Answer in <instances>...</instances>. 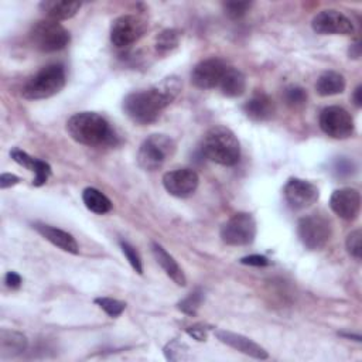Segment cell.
<instances>
[{"label":"cell","mask_w":362,"mask_h":362,"mask_svg":"<svg viewBox=\"0 0 362 362\" xmlns=\"http://www.w3.org/2000/svg\"><path fill=\"white\" fill-rule=\"evenodd\" d=\"M147 30V23L133 14L117 17L110 27V41L115 47H127L143 37Z\"/></svg>","instance_id":"cell-10"},{"label":"cell","mask_w":362,"mask_h":362,"mask_svg":"<svg viewBox=\"0 0 362 362\" xmlns=\"http://www.w3.org/2000/svg\"><path fill=\"white\" fill-rule=\"evenodd\" d=\"M332 233L331 222L328 218L320 214H311L303 216L297 223V235L301 243L310 250L322 249Z\"/></svg>","instance_id":"cell-7"},{"label":"cell","mask_w":362,"mask_h":362,"mask_svg":"<svg viewBox=\"0 0 362 362\" xmlns=\"http://www.w3.org/2000/svg\"><path fill=\"white\" fill-rule=\"evenodd\" d=\"M202 300H204V293L201 290H195L188 297H185L178 303V310H181L184 314L194 315L198 311L199 305L202 304Z\"/></svg>","instance_id":"cell-26"},{"label":"cell","mask_w":362,"mask_h":362,"mask_svg":"<svg viewBox=\"0 0 362 362\" xmlns=\"http://www.w3.org/2000/svg\"><path fill=\"white\" fill-rule=\"evenodd\" d=\"M256 221L247 212L235 214L221 228V239L229 246H246L255 240Z\"/></svg>","instance_id":"cell-8"},{"label":"cell","mask_w":362,"mask_h":362,"mask_svg":"<svg viewBox=\"0 0 362 362\" xmlns=\"http://www.w3.org/2000/svg\"><path fill=\"white\" fill-rule=\"evenodd\" d=\"M120 247H122V252L123 255L126 256V259L129 260L130 266L139 273L141 274L143 273V266H141V259H140V255L137 253V250L127 242H120Z\"/></svg>","instance_id":"cell-31"},{"label":"cell","mask_w":362,"mask_h":362,"mask_svg":"<svg viewBox=\"0 0 362 362\" xmlns=\"http://www.w3.org/2000/svg\"><path fill=\"white\" fill-rule=\"evenodd\" d=\"M223 8H225V13L228 14V17L238 20L247 13V10L250 8V3L249 1H228L223 4Z\"/></svg>","instance_id":"cell-32"},{"label":"cell","mask_w":362,"mask_h":362,"mask_svg":"<svg viewBox=\"0 0 362 362\" xmlns=\"http://www.w3.org/2000/svg\"><path fill=\"white\" fill-rule=\"evenodd\" d=\"M187 332L197 341H205L206 337H208V332H206V328L202 327V325H192V327H188L187 328Z\"/></svg>","instance_id":"cell-36"},{"label":"cell","mask_w":362,"mask_h":362,"mask_svg":"<svg viewBox=\"0 0 362 362\" xmlns=\"http://www.w3.org/2000/svg\"><path fill=\"white\" fill-rule=\"evenodd\" d=\"M361 240H362V232L361 229H355L346 236V242H345L348 253L354 256L356 260L361 259V252H362Z\"/></svg>","instance_id":"cell-30"},{"label":"cell","mask_w":362,"mask_h":362,"mask_svg":"<svg viewBox=\"0 0 362 362\" xmlns=\"http://www.w3.org/2000/svg\"><path fill=\"white\" fill-rule=\"evenodd\" d=\"M181 81L178 76H167L157 85L129 93L123 100L124 113L139 124L154 122L180 93Z\"/></svg>","instance_id":"cell-1"},{"label":"cell","mask_w":362,"mask_h":362,"mask_svg":"<svg viewBox=\"0 0 362 362\" xmlns=\"http://www.w3.org/2000/svg\"><path fill=\"white\" fill-rule=\"evenodd\" d=\"M349 55H351L352 58H358V57L361 55V45H359V42H355V44L351 45V48H349Z\"/></svg>","instance_id":"cell-40"},{"label":"cell","mask_w":362,"mask_h":362,"mask_svg":"<svg viewBox=\"0 0 362 362\" xmlns=\"http://www.w3.org/2000/svg\"><path fill=\"white\" fill-rule=\"evenodd\" d=\"M361 93H362V86L359 85V86H356L355 92H354V102H355L356 107L362 106V96H361Z\"/></svg>","instance_id":"cell-39"},{"label":"cell","mask_w":362,"mask_h":362,"mask_svg":"<svg viewBox=\"0 0 362 362\" xmlns=\"http://www.w3.org/2000/svg\"><path fill=\"white\" fill-rule=\"evenodd\" d=\"M329 206L339 218L352 221L361 209V194L358 189L349 187L335 189L329 198Z\"/></svg>","instance_id":"cell-15"},{"label":"cell","mask_w":362,"mask_h":362,"mask_svg":"<svg viewBox=\"0 0 362 362\" xmlns=\"http://www.w3.org/2000/svg\"><path fill=\"white\" fill-rule=\"evenodd\" d=\"M65 68L61 64H49L33 75L23 86L21 95L28 100L47 99L57 95L65 85Z\"/></svg>","instance_id":"cell-4"},{"label":"cell","mask_w":362,"mask_h":362,"mask_svg":"<svg viewBox=\"0 0 362 362\" xmlns=\"http://www.w3.org/2000/svg\"><path fill=\"white\" fill-rule=\"evenodd\" d=\"M33 173L35 174V178L33 181L34 185L40 187L42 184H45V181L48 180V177L51 175V167L48 163L42 161V160H35V164H34V168H33Z\"/></svg>","instance_id":"cell-33"},{"label":"cell","mask_w":362,"mask_h":362,"mask_svg":"<svg viewBox=\"0 0 362 362\" xmlns=\"http://www.w3.org/2000/svg\"><path fill=\"white\" fill-rule=\"evenodd\" d=\"M321 130L332 139H348L355 132L351 113L341 106H328L320 113Z\"/></svg>","instance_id":"cell-9"},{"label":"cell","mask_w":362,"mask_h":362,"mask_svg":"<svg viewBox=\"0 0 362 362\" xmlns=\"http://www.w3.org/2000/svg\"><path fill=\"white\" fill-rule=\"evenodd\" d=\"M202 154L221 165H235L240 157V146L235 133L225 126L208 129L201 143Z\"/></svg>","instance_id":"cell-3"},{"label":"cell","mask_w":362,"mask_h":362,"mask_svg":"<svg viewBox=\"0 0 362 362\" xmlns=\"http://www.w3.org/2000/svg\"><path fill=\"white\" fill-rule=\"evenodd\" d=\"M28 37L34 48L42 52L59 51L65 48L71 40L68 30L61 23L49 18L34 23Z\"/></svg>","instance_id":"cell-5"},{"label":"cell","mask_w":362,"mask_h":362,"mask_svg":"<svg viewBox=\"0 0 362 362\" xmlns=\"http://www.w3.org/2000/svg\"><path fill=\"white\" fill-rule=\"evenodd\" d=\"M41 10L49 20L61 21L74 17L81 8L79 1H42Z\"/></svg>","instance_id":"cell-22"},{"label":"cell","mask_w":362,"mask_h":362,"mask_svg":"<svg viewBox=\"0 0 362 362\" xmlns=\"http://www.w3.org/2000/svg\"><path fill=\"white\" fill-rule=\"evenodd\" d=\"M215 335L221 342L232 346L233 349H236L245 355H249L256 359H267L269 358V354L264 348H262L259 344H256L255 341H252L250 338H247L245 335L230 332L226 329H216Z\"/></svg>","instance_id":"cell-16"},{"label":"cell","mask_w":362,"mask_h":362,"mask_svg":"<svg viewBox=\"0 0 362 362\" xmlns=\"http://www.w3.org/2000/svg\"><path fill=\"white\" fill-rule=\"evenodd\" d=\"M95 303L110 317H119L126 308V304L123 301H119V300L110 298V297L95 298Z\"/></svg>","instance_id":"cell-28"},{"label":"cell","mask_w":362,"mask_h":362,"mask_svg":"<svg viewBox=\"0 0 362 362\" xmlns=\"http://www.w3.org/2000/svg\"><path fill=\"white\" fill-rule=\"evenodd\" d=\"M240 263L243 264H249V266H267L269 264V259L262 256V255H250V256H246V257H242L240 259Z\"/></svg>","instance_id":"cell-35"},{"label":"cell","mask_w":362,"mask_h":362,"mask_svg":"<svg viewBox=\"0 0 362 362\" xmlns=\"http://www.w3.org/2000/svg\"><path fill=\"white\" fill-rule=\"evenodd\" d=\"M313 30L318 34L349 35L354 33L352 21L337 10H322L313 18Z\"/></svg>","instance_id":"cell-14"},{"label":"cell","mask_w":362,"mask_h":362,"mask_svg":"<svg viewBox=\"0 0 362 362\" xmlns=\"http://www.w3.org/2000/svg\"><path fill=\"white\" fill-rule=\"evenodd\" d=\"M345 89V79L339 72L327 71L321 74L315 82V90L321 96H332L342 93Z\"/></svg>","instance_id":"cell-23"},{"label":"cell","mask_w":362,"mask_h":362,"mask_svg":"<svg viewBox=\"0 0 362 362\" xmlns=\"http://www.w3.org/2000/svg\"><path fill=\"white\" fill-rule=\"evenodd\" d=\"M218 88L221 89L222 95L228 98H238L246 89V78L239 69L228 66Z\"/></svg>","instance_id":"cell-21"},{"label":"cell","mask_w":362,"mask_h":362,"mask_svg":"<svg viewBox=\"0 0 362 362\" xmlns=\"http://www.w3.org/2000/svg\"><path fill=\"white\" fill-rule=\"evenodd\" d=\"M10 156H11V158H13L17 164H20V165H23V167L28 168L30 171H33V168H34V164H35V160H37V158H34V157L28 156L25 151L20 150V148H13V150L10 151Z\"/></svg>","instance_id":"cell-34"},{"label":"cell","mask_w":362,"mask_h":362,"mask_svg":"<svg viewBox=\"0 0 362 362\" xmlns=\"http://www.w3.org/2000/svg\"><path fill=\"white\" fill-rule=\"evenodd\" d=\"M82 199L85 206L95 214L103 215L112 209L110 199L96 188H92V187L85 188L82 192Z\"/></svg>","instance_id":"cell-24"},{"label":"cell","mask_w":362,"mask_h":362,"mask_svg":"<svg viewBox=\"0 0 362 362\" xmlns=\"http://www.w3.org/2000/svg\"><path fill=\"white\" fill-rule=\"evenodd\" d=\"M151 252L157 263L161 266V269L165 272V274L177 284V286H185L187 279L182 272V269L178 266L175 259L158 243H151Z\"/></svg>","instance_id":"cell-18"},{"label":"cell","mask_w":362,"mask_h":362,"mask_svg":"<svg viewBox=\"0 0 362 362\" xmlns=\"http://www.w3.org/2000/svg\"><path fill=\"white\" fill-rule=\"evenodd\" d=\"M164 355L168 361H185L189 358L188 346L184 342L173 341L164 348Z\"/></svg>","instance_id":"cell-29"},{"label":"cell","mask_w":362,"mask_h":362,"mask_svg":"<svg viewBox=\"0 0 362 362\" xmlns=\"http://www.w3.org/2000/svg\"><path fill=\"white\" fill-rule=\"evenodd\" d=\"M180 31L175 28H167L163 30L157 37H156V49L158 52H168L173 51L174 48L178 47L180 42Z\"/></svg>","instance_id":"cell-25"},{"label":"cell","mask_w":362,"mask_h":362,"mask_svg":"<svg viewBox=\"0 0 362 362\" xmlns=\"http://www.w3.org/2000/svg\"><path fill=\"white\" fill-rule=\"evenodd\" d=\"M274 109L273 99L266 93H256L243 105L246 116L256 122L269 120L274 115Z\"/></svg>","instance_id":"cell-19"},{"label":"cell","mask_w":362,"mask_h":362,"mask_svg":"<svg viewBox=\"0 0 362 362\" xmlns=\"http://www.w3.org/2000/svg\"><path fill=\"white\" fill-rule=\"evenodd\" d=\"M34 228L41 236H44L48 242H51L57 247L62 249L64 252H68L72 255L78 253V250H79L78 243L71 233H68L62 229L54 228L51 225H47V223H40V222L34 223Z\"/></svg>","instance_id":"cell-17"},{"label":"cell","mask_w":362,"mask_h":362,"mask_svg":"<svg viewBox=\"0 0 362 362\" xmlns=\"http://www.w3.org/2000/svg\"><path fill=\"white\" fill-rule=\"evenodd\" d=\"M27 338L21 332L1 329L0 331V358L8 359L18 356L27 349Z\"/></svg>","instance_id":"cell-20"},{"label":"cell","mask_w":362,"mask_h":362,"mask_svg":"<svg viewBox=\"0 0 362 362\" xmlns=\"http://www.w3.org/2000/svg\"><path fill=\"white\" fill-rule=\"evenodd\" d=\"M283 195L291 209H305L318 201L320 191L310 181L290 178L284 185Z\"/></svg>","instance_id":"cell-11"},{"label":"cell","mask_w":362,"mask_h":362,"mask_svg":"<svg viewBox=\"0 0 362 362\" xmlns=\"http://www.w3.org/2000/svg\"><path fill=\"white\" fill-rule=\"evenodd\" d=\"M199 184L198 174L191 168H177L163 175L165 191L177 198H187L195 192Z\"/></svg>","instance_id":"cell-12"},{"label":"cell","mask_w":362,"mask_h":362,"mask_svg":"<svg viewBox=\"0 0 362 362\" xmlns=\"http://www.w3.org/2000/svg\"><path fill=\"white\" fill-rule=\"evenodd\" d=\"M283 98L286 100V103L291 107H300L305 103L307 100V93L303 88L300 86H296V85H291V86H287L284 89V93H283Z\"/></svg>","instance_id":"cell-27"},{"label":"cell","mask_w":362,"mask_h":362,"mask_svg":"<svg viewBox=\"0 0 362 362\" xmlns=\"http://www.w3.org/2000/svg\"><path fill=\"white\" fill-rule=\"evenodd\" d=\"M6 284L10 287V288H18L21 286V277L18 273L16 272H8L6 274Z\"/></svg>","instance_id":"cell-38"},{"label":"cell","mask_w":362,"mask_h":362,"mask_svg":"<svg viewBox=\"0 0 362 362\" xmlns=\"http://www.w3.org/2000/svg\"><path fill=\"white\" fill-rule=\"evenodd\" d=\"M175 151V143L165 134H150L139 147L137 163L146 171L158 170Z\"/></svg>","instance_id":"cell-6"},{"label":"cell","mask_w":362,"mask_h":362,"mask_svg":"<svg viewBox=\"0 0 362 362\" xmlns=\"http://www.w3.org/2000/svg\"><path fill=\"white\" fill-rule=\"evenodd\" d=\"M20 182V178L14 174H10V173H4L1 174L0 177V187L4 189V188H8L11 185H16Z\"/></svg>","instance_id":"cell-37"},{"label":"cell","mask_w":362,"mask_h":362,"mask_svg":"<svg viewBox=\"0 0 362 362\" xmlns=\"http://www.w3.org/2000/svg\"><path fill=\"white\" fill-rule=\"evenodd\" d=\"M228 69L221 58H206L198 62L191 72V82L199 89L216 88Z\"/></svg>","instance_id":"cell-13"},{"label":"cell","mask_w":362,"mask_h":362,"mask_svg":"<svg viewBox=\"0 0 362 362\" xmlns=\"http://www.w3.org/2000/svg\"><path fill=\"white\" fill-rule=\"evenodd\" d=\"M66 132L76 143L90 147L113 146L117 141L109 122L95 112L72 115L66 122Z\"/></svg>","instance_id":"cell-2"}]
</instances>
